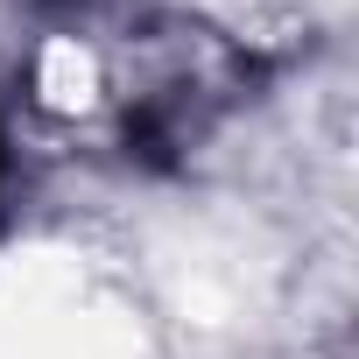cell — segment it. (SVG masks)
<instances>
[{
	"label": "cell",
	"instance_id": "6da1fadb",
	"mask_svg": "<svg viewBox=\"0 0 359 359\" xmlns=\"http://www.w3.org/2000/svg\"><path fill=\"white\" fill-rule=\"evenodd\" d=\"M0 191H8V141H0Z\"/></svg>",
	"mask_w": 359,
	"mask_h": 359
}]
</instances>
